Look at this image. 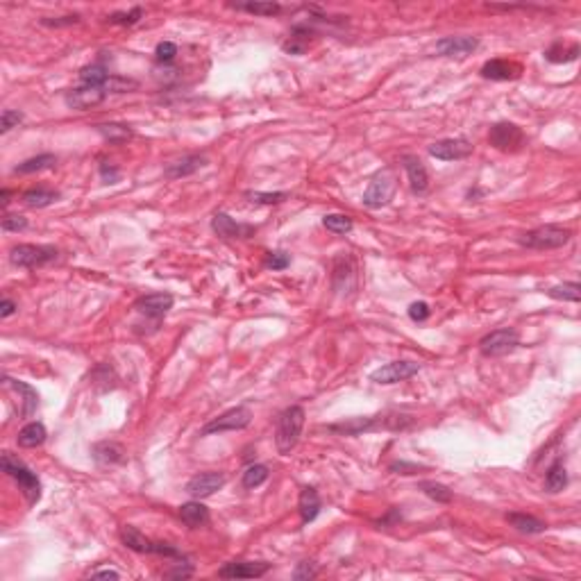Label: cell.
Segmentation results:
<instances>
[{
  "mask_svg": "<svg viewBox=\"0 0 581 581\" xmlns=\"http://www.w3.org/2000/svg\"><path fill=\"white\" fill-rule=\"evenodd\" d=\"M0 468H3V472H7L10 477H14L19 483V488L23 490V495L27 497L30 504H36L41 497V481L36 472H32L30 468L21 461L19 457H14L10 452H3V457H0Z\"/></svg>",
  "mask_w": 581,
  "mask_h": 581,
  "instance_id": "6da1fadb",
  "label": "cell"
},
{
  "mask_svg": "<svg viewBox=\"0 0 581 581\" xmlns=\"http://www.w3.org/2000/svg\"><path fill=\"white\" fill-rule=\"evenodd\" d=\"M304 409L302 407H288L282 411L277 420V431H275V443H277L280 454H288L300 441L302 427H304Z\"/></svg>",
  "mask_w": 581,
  "mask_h": 581,
  "instance_id": "7a4b0ae2",
  "label": "cell"
},
{
  "mask_svg": "<svg viewBox=\"0 0 581 581\" xmlns=\"http://www.w3.org/2000/svg\"><path fill=\"white\" fill-rule=\"evenodd\" d=\"M570 238H572L570 229H565L561 225H543L520 234L518 243L532 250H554V248H563Z\"/></svg>",
  "mask_w": 581,
  "mask_h": 581,
  "instance_id": "3957f363",
  "label": "cell"
},
{
  "mask_svg": "<svg viewBox=\"0 0 581 581\" xmlns=\"http://www.w3.org/2000/svg\"><path fill=\"white\" fill-rule=\"evenodd\" d=\"M398 189L396 173L391 168H384L382 173H377L372 177V182L368 184L366 193H363V205L368 209H382L393 200V193Z\"/></svg>",
  "mask_w": 581,
  "mask_h": 581,
  "instance_id": "277c9868",
  "label": "cell"
},
{
  "mask_svg": "<svg viewBox=\"0 0 581 581\" xmlns=\"http://www.w3.org/2000/svg\"><path fill=\"white\" fill-rule=\"evenodd\" d=\"M57 248L53 245H34V243H21L10 250V262L21 268H36L46 266L57 259Z\"/></svg>",
  "mask_w": 581,
  "mask_h": 581,
  "instance_id": "5b68a950",
  "label": "cell"
},
{
  "mask_svg": "<svg viewBox=\"0 0 581 581\" xmlns=\"http://www.w3.org/2000/svg\"><path fill=\"white\" fill-rule=\"evenodd\" d=\"M252 422V411L248 407H234L229 411L220 413L218 418H214L212 422H207L200 434L212 436V434H223V431H238L245 429Z\"/></svg>",
  "mask_w": 581,
  "mask_h": 581,
  "instance_id": "8992f818",
  "label": "cell"
},
{
  "mask_svg": "<svg viewBox=\"0 0 581 581\" xmlns=\"http://www.w3.org/2000/svg\"><path fill=\"white\" fill-rule=\"evenodd\" d=\"M518 345H520V337L516 330H511V327L490 332L479 341V350L483 356H504V354L513 352Z\"/></svg>",
  "mask_w": 581,
  "mask_h": 581,
  "instance_id": "52a82bcc",
  "label": "cell"
},
{
  "mask_svg": "<svg viewBox=\"0 0 581 581\" xmlns=\"http://www.w3.org/2000/svg\"><path fill=\"white\" fill-rule=\"evenodd\" d=\"M488 141L502 152H516L525 144V134L513 123H495L488 132Z\"/></svg>",
  "mask_w": 581,
  "mask_h": 581,
  "instance_id": "ba28073f",
  "label": "cell"
},
{
  "mask_svg": "<svg viewBox=\"0 0 581 581\" xmlns=\"http://www.w3.org/2000/svg\"><path fill=\"white\" fill-rule=\"evenodd\" d=\"M429 155L441 161H457V159H466L472 155V144L464 137L457 139H443L436 141V144L429 146Z\"/></svg>",
  "mask_w": 581,
  "mask_h": 581,
  "instance_id": "9c48e42d",
  "label": "cell"
},
{
  "mask_svg": "<svg viewBox=\"0 0 581 581\" xmlns=\"http://www.w3.org/2000/svg\"><path fill=\"white\" fill-rule=\"evenodd\" d=\"M107 98V89L105 87H91V84H80L76 89H71L69 93H66V105L71 109H78V111H84V109H91L95 105H100L102 100Z\"/></svg>",
  "mask_w": 581,
  "mask_h": 581,
  "instance_id": "30bf717a",
  "label": "cell"
},
{
  "mask_svg": "<svg viewBox=\"0 0 581 581\" xmlns=\"http://www.w3.org/2000/svg\"><path fill=\"white\" fill-rule=\"evenodd\" d=\"M420 366L413 361H393V363H386V366L377 368L375 372L370 375V379L375 384H398V382H405V379L418 375Z\"/></svg>",
  "mask_w": 581,
  "mask_h": 581,
  "instance_id": "8fae6325",
  "label": "cell"
},
{
  "mask_svg": "<svg viewBox=\"0 0 581 581\" xmlns=\"http://www.w3.org/2000/svg\"><path fill=\"white\" fill-rule=\"evenodd\" d=\"M225 481H227V477L223 472H203L189 479V483H186V493H189L193 500H205V497L214 495L216 490H220L225 486Z\"/></svg>",
  "mask_w": 581,
  "mask_h": 581,
  "instance_id": "7c38bea8",
  "label": "cell"
},
{
  "mask_svg": "<svg viewBox=\"0 0 581 581\" xmlns=\"http://www.w3.org/2000/svg\"><path fill=\"white\" fill-rule=\"evenodd\" d=\"M173 302H175V297L170 293H150V295L139 297V300L134 302V309H137L139 314L148 316V318L159 320L168 314L170 307H173Z\"/></svg>",
  "mask_w": 581,
  "mask_h": 581,
  "instance_id": "4fadbf2b",
  "label": "cell"
},
{
  "mask_svg": "<svg viewBox=\"0 0 581 581\" xmlns=\"http://www.w3.org/2000/svg\"><path fill=\"white\" fill-rule=\"evenodd\" d=\"M271 570V563L266 561H238V563H227L218 570V577L223 579H255L264 577Z\"/></svg>",
  "mask_w": 581,
  "mask_h": 581,
  "instance_id": "5bb4252c",
  "label": "cell"
},
{
  "mask_svg": "<svg viewBox=\"0 0 581 581\" xmlns=\"http://www.w3.org/2000/svg\"><path fill=\"white\" fill-rule=\"evenodd\" d=\"M479 41L475 36H445L436 43V53L443 57H468L475 53Z\"/></svg>",
  "mask_w": 581,
  "mask_h": 581,
  "instance_id": "9a60e30c",
  "label": "cell"
},
{
  "mask_svg": "<svg viewBox=\"0 0 581 581\" xmlns=\"http://www.w3.org/2000/svg\"><path fill=\"white\" fill-rule=\"evenodd\" d=\"M205 166H207L205 155H186V157L168 163L166 170H163V177H166V180H180V177H189L193 173H198V170Z\"/></svg>",
  "mask_w": 581,
  "mask_h": 581,
  "instance_id": "2e32d148",
  "label": "cell"
},
{
  "mask_svg": "<svg viewBox=\"0 0 581 581\" xmlns=\"http://www.w3.org/2000/svg\"><path fill=\"white\" fill-rule=\"evenodd\" d=\"M212 227H214V232L223 238H245V236H250L252 232H255L250 225H241V223H236L232 216H227L223 212L214 214Z\"/></svg>",
  "mask_w": 581,
  "mask_h": 581,
  "instance_id": "e0dca14e",
  "label": "cell"
},
{
  "mask_svg": "<svg viewBox=\"0 0 581 581\" xmlns=\"http://www.w3.org/2000/svg\"><path fill=\"white\" fill-rule=\"evenodd\" d=\"M405 170L409 175V184H411V191L422 196L424 191L429 189V175H427V168H424V163L418 157H411V155H407L405 159Z\"/></svg>",
  "mask_w": 581,
  "mask_h": 581,
  "instance_id": "ac0fdd59",
  "label": "cell"
},
{
  "mask_svg": "<svg viewBox=\"0 0 581 581\" xmlns=\"http://www.w3.org/2000/svg\"><path fill=\"white\" fill-rule=\"evenodd\" d=\"M93 459L100 466H118L125 461V450L114 441H100L93 445Z\"/></svg>",
  "mask_w": 581,
  "mask_h": 581,
  "instance_id": "d6986e66",
  "label": "cell"
},
{
  "mask_svg": "<svg viewBox=\"0 0 581 581\" xmlns=\"http://www.w3.org/2000/svg\"><path fill=\"white\" fill-rule=\"evenodd\" d=\"M518 66L506 62V59H490L481 66V78L486 80H495V82H504V80H513L518 78Z\"/></svg>",
  "mask_w": 581,
  "mask_h": 581,
  "instance_id": "ffe728a7",
  "label": "cell"
},
{
  "mask_svg": "<svg viewBox=\"0 0 581 581\" xmlns=\"http://www.w3.org/2000/svg\"><path fill=\"white\" fill-rule=\"evenodd\" d=\"M354 286V266L350 257L334 259V288L341 293H348Z\"/></svg>",
  "mask_w": 581,
  "mask_h": 581,
  "instance_id": "44dd1931",
  "label": "cell"
},
{
  "mask_svg": "<svg viewBox=\"0 0 581 581\" xmlns=\"http://www.w3.org/2000/svg\"><path fill=\"white\" fill-rule=\"evenodd\" d=\"M297 511H300V518L304 525L314 523L320 513V495L316 493V488H302L300 500H297Z\"/></svg>",
  "mask_w": 581,
  "mask_h": 581,
  "instance_id": "7402d4cb",
  "label": "cell"
},
{
  "mask_svg": "<svg viewBox=\"0 0 581 581\" xmlns=\"http://www.w3.org/2000/svg\"><path fill=\"white\" fill-rule=\"evenodd\" d=\"M180 518L186 527L191 529H198L209 523V511H207V506L203 502H186L180 506Z\"/></svg>",
  "mask_w": 581,
  "mask_h": 581,
  "instance_id": "603a6c76",
  "label": "cell"
},
{
  "mask_svg": "<svg viewBox=\"0 0 581 581\" xmlns=\"http://www.w3.org/2000/svg\"><path fill=\"white\" fill-rule=\"evenodd\" d=\"M3 384L7 386V389H14L16 393H21V396H23V402H25L23 415H25V418L34 415L36 407H39V396H36V391L32 389V386L25 384V382H19V379H12V377H3Z\"/></svg>",
  "mask_w": 581,
  "mask_h": 581,
  "instance_id": "cb8c5ba5",
  "label": "cell"
},
{
  "mask_svg": "<svg viewBox=\"0 0 581 581\" xmlns=\"http://www.w3.org/2000/svg\"><path fill=\"white\" fill-rule=\"evenodd\" d=\"M121 540H123L125 547L134 549V552H139V554H152V545H155V543H152L150 538H146V536L141 534L137 527H130V525L121 527Z\"/></svg>",
  "mask_w": 581,
  "mask_h": 581,
  "instance_id": "d4e9b609",
  "label": "cell"
},
{
  "mask_svg": "<svg viewBox=\"0 0 581 581\" xmlns=\"http://www.w3.org/2000/svg\"><path fill=\"white\" fill-rule=\"evenodd\" d=\"M46 436H48V431L46 427H43L41 422H27L23 429L19 431V445L21 448H39V445L46 441Z\"/></svg>",
  "mask_w": 581,
  "mask_h": 581,
  "instance_id": "484cf974",
  "label": "cell"
},
{
  "mask_svg": "<svg viewBox=\"0 0 581 581\" xmlns=\"http://www.w3.org/2000/svg\"><path fill=\"white\" fill-rule=\"evenodd\" d=\"M506 520L511 523V527H516L520 534H543L547 529V525L543 520L527 516V513H509Z\"/></svg>",
  "mask_w": 581,
  "mask_h": 581,
  "instance_id": "4316f807",
  "label": "cell"
},
{
  "mask_svg": "<svg viewBox=\"0 0 581 581\" xmlns=\"http://www.w3.org/2000/svg\"><path fill=\"white\" fill-rule=\"evenodd\" d=\"M57 200H59V193L53 189H43V186H39V189H30L23 193V203L27 207H32V209H43V207L53 205Z\"/></svg>",
  "mask_w": 581,
  "mask_h": 581,
  "instance_id": "83f0119b",
  "label": "cell"
},
{
  "mask_svg": "<svg viewBox=\"0 0 581 581\" xmlns=\"http://www.w3.org/2000/svg\"><path fill=\"white\" fill-rule=\"evenodd\" d=\"M565 486H568V470H565L563 461L558 459L549 466V470L545 475V488L547 493H561Z\"/></svg>",
  "mask_w": 581,
  "mask_h": 581,
  "instance_id": "f1b7e54d",
  "label": "cell"
},
{
  "mask_svg": "<svg viewBox=\"0 0 581 581\" xmlns=\"http://www.w3.org/2000/svg\"><path fill=\"white\" fill-rule=\"evenodd\" d=\"M57 163L55 155H36L32 159H25L23 163H19L16 168H14V173L16 175H30V173H39V170H46V168H53Z\"/></svg>",
  "mask_w": 581,
  "mask_h": 581,
  "instance_id": "f546056e",
  "label": "cell"
},
{
  "mask_svg": "<svg viewBox=\"0 0 581 581\" xmlns=\"http://www.w3.org/2000/svg\"><path fill=\"white\" fill-rule=\"evenodd\" d=\"M98 132L105 137L109 144H125V141H130L134 137L132 128L123 123H102L98 125Z\"/></svg>",
  "mask_w": 581,
  "mask_h": 581,
  "instance_id": "4dcf8cb0",
  "label": "cell"
},
{
  "mask_svg": "<svg viewBox=\"0 0 581 581\" xmlns=\"http://www.w3.org/2000/svg\"><path fill=\"white\" fill-rule=\"evenodd\" d=\"M309 36H311V30L304 27V25H297L293 30V34H290V39L284 43V50L290 55H302L304 50L309 48Z\"/></svg>",
  "mask_w": 581,
  "mask_h": 581,
  "instance_id": "1f68e13d",
  "label": "cell"
},
{
  "mask_svg": "<svg viewBox=\"0 0 581 581\" xmlns=\"http://www.w3.org/2000/svg\"><path fill=\"white\" fill-rule=\"evenodd\" d=\"M80 80H82V84L105 87L109 82V73L102 64H91V66H84V69L80 71Z\"/></svg>",
  "mask_w": 581,
  "mask_h": 581,
  "instance_id": "d6a6232c",
  "label": "cell"
},
{
  "mask_svg": "<svg viewBox=\"0 0 581 581\" xmlns=\"http://www.w3.org/2000/svg\"><path fill=\"white\" fill-rule=\"evenodd\" d=\"M577 55H579L577 43H572L570 48H565L563 43H554V46L545 53V59L552 64H568V62H575Z\"/></svg>",
  "mask_w": 581,
  "mask_h": 581,
  "instance_id": "836d02e7",
  "label": "cell"
},
{
  "mask_svg": "<svg viewBox=\"0 0 581 581\" xmlns=\"http://www.w3.org/2000/svg\"><path fill=\"white\" fill-rule=\"evenodd\" d=\"M549 297H554V300H563V302H579L581 300V286L577 282H565V284H558L552 286L547 290Z\"/></svg>",
  "mask_w": 581,
  "mask_h": 581,
  "instance_id": "e575fe53",
  "label": "cell"
},
{
  "mask_svg": "<svg viewBox=\"0 0 581 581\" xmlns=\"http://www.w3.org/2000/svg\"><path fill=\"white\" fill-rule=\"evenodd\" d=\"M323 225L334 234H348L352 232V218L345 214H327L323 218Z\"/></svg>",
  "mask_w": 581,
  "mask_h": 581,
  "instance_id": "d590c367",
  "label": "cell"
},
{
  "mask_svg": "<svg viewBox=\"0 0 581 581\" xmlns=\"http://www.w3.org/2000/svg\"><path fill=\"white\" fill-rule=\"evenodd\" d=\"M236 10L255 14V16H277L282 12L280 3H243V5H234Z\"/></svg>",
  "mask_w": 581,
  "mask_h": 581,
  "instance_id": "8d00e7d4",
  "label": "cell"
},
{
  "mask_svg": "<svg viewBox=\"0 0 581 581\" xmlns=\"http://www.w3.org/2000/svg\"><path fill=\"white\" fill-rule=\"evenodd\" d=\"M420 490L427 497H431V500H436V502H452V490L448 486H443V483H436V481H420Z\"/></svg>",
  "mask_w": 581,
  "mask_h": 581,
  "instance_id": "74e56055",
  "label": "cell"
},
{
  "mask_svg": "<svg viewBox=\"0 0 581 581\" xmlns=\"http://www.w3.org/2000/svg\"><path fill=\"white\" fill-rule=\"evenodd\" d=\"M266 479H268V468L262 466V464L250 466L248 470L243 472V486H245V488H257V486H262Z\"/></svg>",
  "mask_w": 581,
  "mask_h": 581,
  "instance_id": "f35d334b",
  "label": "cell"
},
{
  "mask_svg": "<svg viewBox=\"0 0 581 581\" xmlns=\"http://www.w3.org/2000/svg\"><path fill=\"white\" fill-rule=\"evenodd\" d=\"M141 16H144V10H141V7H134L132 12H116V14H109V16H107V23H111V25H134V23H139Z\"/></svg>",
  "mask_w": 581,
  "mask_h": 581,
  "instance_id": "ab89813d",
  "label": "cell"
},
{
  "mask_svg": "<svg viewBox=\"0 0 581 581\" xmlns=\"http://www.w3.org/2000/svg\"><path fill=\"white\" fill-rule=\"evenodd\" d=\"M245 198H250V203H259V205H277V203H284L288 198V193L286 191H280V193L250 191V193H245Z\"/></svg>",
  "mask_w": 581,
  "mask_h": 581,
  "instance_id": "60d3db41",
  "label": "cell"
},
{
  "mask_svg": "<svg viewBox=\"0 0 581 581\" xmlns=\"http://www.w3.org/2000/svg\"><path fill=\"white\" fill-rule=\"evenodd\" d=\"M23 121V114L21 111H14V109H5L3 116H0V132H10L12 128H16V125Z\"/></svg>",
  "mask_w": 581,
  "mask_h": 581,
  "instance_id": "b9f144b4",
  "label": "cell"
},
{
  "mask_svg": "<svg viewBox=\"0 0 581 581\" xmlns=\"http://www.w3.org/2000/svg\"><path fill=\"white\" fill-rule=\"evenodd\" d=\"M25 227H27V218H23V216H19V214H7L3 218L5 232H23Z\"/></svg>",
  "mask_w": 581,
  "mask_h": 581,
  "instance_id": "7bdbcfd3",
  "label": "cell"
},
{
  "mask_svg": "<svg viewBox=\"0 0 581 581\" xmlns=\"http://www.w3.org/2000/svg\"><path fill=\"white\" fill-rule=\"evenodd\" d=\"M155 55H157V62H163V64H168V62H173L175 55H177V46L173 41H161L157 50H155Z\"/></svg>",
  "mask_w": 581,
  "mask_h": 581,
  "instance_id": "ee69618b",
  "label": "cell"
},
{
  "mask_svg": "<svg viewBox=\"0 0 581 581\" xmlns=\"http://www.w3.org/2000/svg\"><path fill=\"white\" fill-rule=\"evenodd\" d=\"M288 264H290V259H288L286 252H268L266 268H273V271H284Z\"/></svg>",
  "mask_w": 581,
  "mask_h": 581,
  "instance_id": "f6af8a7d",
  "label": "cell"
},
{
  "mask_svg": "<svg viewBox=\"0 0 581 581\" xmlns=\"http://www.w3.org/2000/svg\"><path fill=\"white\" fill-rule=\"evenodd\" d=\"M429 304L427 302H413L411 307H409V318L413 320V323H424V320L429 318Z\"/></svg>",
  "mask_w": 581,
  "mask_h": 581,
  "instance_id": "bcb514c9",
  "label": "cell"
},
{
  "mask_svg": "<svg viewBox=\"0 0 581 581\" xmlns=\"http://www.w3.org/2000/svg\"><path fill=\"white\" fill-rule=\"evenodd\" d=\"M318 575V568L311 561H302L300 565L295 568L293 572V579L295 581H304V579H314Z\"/></svg>",
  "mask_w": 581,
  "mask_h": 581,
  "instance_id": "7dc6e473",
  "label": "cell"
},
{
  "mask_svg": "<svg viewBox=\"0 0 581 581\" xmlns=\"http://www.w3.org/2000/svg\"><path fill=\"white\" fill-rule=\"evenodd\" d=\"M100 177H102V180H105L107 184H114V182H118L121 173H118V168H114L111 163L102 161V163H100Z\"/></svg>",
  "mask_w": 581,
  "mask_h": 581,
  "instance_id": "c3c4849f",
  "label": "cell"
},
{
  "mask_svg": "<svg viewBox=\"0 0 581 581\" xmlns=\"http://www.w3.org/2000/svg\"><path fill=\"white\" fill-rule=\"evenodd\" d=\"M152 554H161V556H173V558H182V552L175 547H170L168 543H155L152 545Z\"/></svg>",
  "mask_w": 581,
  "mask_h": 581,
  "instance_id": "681fc988",
  "label": "cell"
},
{
  "mask_svg": "<svg viewBox=\"0 0 581 581\" xmlns=\"http://www.w3.org/2000/svg\"><path fill=\"white\" fill-rule=\"evenodd\" d=\"M43 25L48 27H62V25H76L80 23V16H62V19H41Z\"/></svg>",
  "mask_w": 581,
  "mask_h": 581,
  "instance_id": "f907efd6",
  "label": "cell"
},
{
  "mask_svg": "<svg viewBox=\"0 0 581 581\" xmlns=\"http://www.w3.org/2000/svg\"><path fill=\"white\" fill-rule=\"evenodd\" d=\"M191 575H193V568H191L189 563H180L175 570L166 572V577H170V579H186V577H191Z\"/></svg>",
  "mask_w": 581,
  "mask_h": 581,
  "instance_id": "816d5d0a",
  "label": "cell"
},
{
  "mask_svg": "<svg viewBox=\"0 0 581 581\" xmlns=\"http://www.w3.org/2000/svg\"><path fill=\"white\" fill-rule=\"evenodd\" d=\"M16 309H19V307H16V302H12L10 297H5L3 304H0V318H10Z\"/></svg>",
  "mask_w": 581,
  "mask_h": 581,
  "instance_id": "f5cc1de1",
  "label": "cell"
},
{
  "mask_svg": "<svg viewBox=\"0 0 581 581\" xmlns=\"http://www.w3.org/2000/svg\"><path fill=\"white\" fill-rule=\"evenodd\" d=\"M391 470H393V472L402 470V472H398V475H413V472H418V468H415V466H409V464H405V461H400V464H391Z\"/></svg>",
  "mask_w": 581,
  "mask_h": 581,
  "instance_id": "db71d44e",
  "label": "cell"
},
{
  "mask_svg": "<svg viewBox=\"0 0 581 581\" xmlns=\"http://www.w3.org/2000/svg\"><path fill=\"white\" fill-rule=\"evenodd\" d=\"M91 579H121L116 570H95L91 572Z\"/></svg>",
  "mask_w": 581,
  "mask_h": 581,
  "instance_id": "11a10c76",
  "label": "cell"
},
{
  "mask_svg": "<svg viewBox=\"0 0 581 581\" xmlns=\"http://www.w3.org/2000/svg\"><path fill=\"white\" fill-rule=\"evenodd\" d=\"M10 196H12V193L7 191V189H3V193H0V203H3V207L10 205Z\"/></svg>",
  "mask_w": 581,
  "mask_h": 581,
  "instance_id": "9f6ffc18",
  "label": "cell"
}]
</instances>
